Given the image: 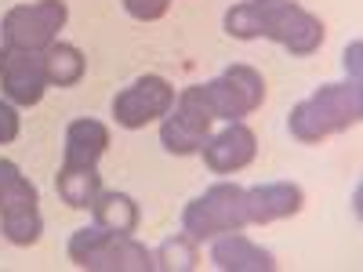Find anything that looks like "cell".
Here are the masks:
<instances>
[{"label":"cell","instance_id":"ba28073f","mask_svg":"<svg viewBox=\"0 0 363 272\" xmlns=\"http://www.w3.org/2000/svg\"><path fill=\"white\" fill-rule=\"evenodd\" d=\"M211 128H215V113L207 109L200 87H186L174 98V106L167 109L164 124H160V145L171 157H193L200 153V145L211 138Z\"/></svg>","mask_w":363,"mask_h":272},{"label":"cell","instance_id":"6da1fadb","mask_svg":"<svg viewBox=\"0 0 363 272\" xmlns=\"http://www.w3.org/2000/svg\"><path fill=\"white\" fill-rule=\"evenodd\" d=\"M225 33L236 40H277L294 58H309L320 51L327 29L323 22L294 0H240L225 11Z\"/></svg>","mask_w":363,"mask_h":272},{"label":"cell","instance_id":"52a82bcc","mask_svg":"<svg viewBox=\"0 0 363 272\" xmlns=\"http://www.w3.org/2000/svg\"><path fill=\"white\" fill-rule=\"evenodd\" d=\"M66 18H69L66 0L15 4L0 22V37H4V44L22 47V51H48L58 40V29L66 26Z\"/></svg>","mask_w":363,"mask_h":272},{"label":"cell","instance_id":"9a60e30c","mask_svg":"<svg viewBox=\"0 0 363 272\" xmlns=\"http://www.w3.org/2000/svg\"><path fill=\"white\" fill-rule=\"evenodd\" d=\"M55 189L62 196L66 207L73 210H87L95 203V196L102 193V174L99 167H80V164H62L55 174Z\"/></svg>","mask_w":363,"mask_h":272},{"label":"cell","instance_id":"2e32d148","mask_svg":"<svg viewBox=\"0 0 363 272\" xmlns=\"http://www.w3.org/2000/svg\"><path fill=\"white\" fill-rule=\"evenodd\" d=\"M91 215H95V225H102L109 232H124V236H131L142 222V210H138L135 196L116 193V189H102L95 196V203H91Z\"/></svg>","mask_w":363,"mask_h":272},{"label":"cell","instance_id":"4fadbf2b","mask_svg":"<svg viewBox=\"0 0 363 272\" xmlns=\"http://www.w3.org/2000/svg\"><path fill=\"white\" fill-rule=\"evenodd\" d=\"M211 265L222 272H272L277 268V258L236 229V232L215 236V244H211Z\"/></svg>","mask_w":363,"mask_h":272},{"label":"cell","instance_id":"44dd1931","mask_svg":"<svg viewBox=\"0 0 363 272\" xmlns=\"http://www.w3.org/2000/svg\"><path fill=\"white\" fill-rule=\"evenodd\" d=\"M345 69H349V76H352V84H359L363 80V73H359V58H363V44L359 40H352L349 47H345Z\"/></svg>","mask_w":363,"mask_h":272},{"label":"cell","instance_id":"7c38bea8","mask_svg":"<svg viewBox=\"0 0 363 272\" xmlns=\"http://www.w3.org/2000/svg\"><path fill=\"white\" fill-rule=\"evenodd\" d=\"M301 207H306V193L294 181H262V186L247 189V222L251 225L294 218Z\"/></svg>","mask_w":363,"mask_h":272},{"label":"cell","instance_id":"7a4b0ae2","mask_svg":"<svg viewBox=\"0 0 363 272\" xmlns=\"http://www.w3.org/2000/svg\"><path fill=\"white\" fill-rule=\"evenodd\" d=\"M363 116V91L359 84H323L320 91L306 102H298L287 116V131L291 138L306 142V145H320L330 135H342L349 128L359 124Z\"/></svg>","mask_w":363,"mask_h":272},{"label":"cell","instance_id":"5b68a950","mask_svg":"<svg viewBox=\"0 0 363 272\" xmlns=\"http://www.w3.org/2000/svg\"><path fill=\"white\" fill-rule=\"evenodd\" d=\"M0 232L15 247L37 244L44 232L37 186L18 171L15 160H4V157H0Z\"/></svg>","mask_w":363,"mask_h":272},{"label":"cell","instance_id":"277c9868","mask_svg":"<svg viewBox=\"0 0 363 272\" xmlns=\"http://www.w3.org/2000/svg\"><path fill=\"white\" fill-rule=\"evenodd\" d=\"M244 225H251L247 222V189H240L236 181H215V186L203 189L182 210V232L196 239V244L215 239L222 232H236Z\"/></svg>","mask_w":363,"mask_h":272},{"label":"cell","instance_id":"3957f363","mask_svg":"<svg viewBox=\"0 0 363 272\" xmlns=\"http://www.w3.org/2000/svg\"><path fill=\"white\" fill-rule=\"evenodd\" d=\"M69 261L87 272H153L157 258L135 236L109 232L102 225H84L69 236Z\"/></svg>","mask_w":363,"mask_h":272},{"label":"cell","instance_id":"7402d4cb","mask_svg":"<svg viewBox=\"0 0 363 272\" xmlns=\"http://www.w3.org/2000/svg\"><path fill=\"white\" fill-rule=\"evenodd\" d=\"M262 4H269V0H262Z\"/></svg>","mask_w":363,"mask_h":272},{"label":"cell","instance_id":"e0dca14e","mask_svg":"<svg viewBox=\"0 0 363 272\" xmlns=\"http://www.w3.org/2000/svg\"><path fill=\"white\" fill-rule=\"evenodd\" d=\"M44 73H48V87H73L87 73V58H84L80 47L55 40L44 51Z\"/></svg>","mask_w":363,"mask_h":272},{"label":"cell","instance_id":"ffe728a7","mask_svg":"<svg viewBox=\"0 0 363 272\" xmlns=\"http://www.w3.org/2000/svg\"><path fill=\"white\" fill-rule=\"evenodd\" d=\"M18 131H22V116H18L15 102L0 98V145H11L18 138Z\"/></svg>","mask_w":363,"mask_h":272},{"label":"cell","instance_id":"8992f818","mask_svg":"<svg viewBox=\"0 0 363 272\" xmlns=\"http://www.w3.org/2000/svg\"><path fill=\"white\" fill-rule=\"evenodd\" d=\"M196 87H200L207 109L215 113V120H225V124L251 116L265 102V76L255 66H244V62L229 66L222 76L196 84Z\"/></svg>","mask_w":363,"mask_h":272},{"label":"cell","instance_id":"5bb4252c","mask_svg":"<svg viewBox=\"0 0 363 272\" xmlns=\"http://www.w3.org/2000/svg\"><path fill=\"white\" fill-rule=\"evenodd\" d=\"M109 149V128L102 120L80 116L66 128V153L62 164H80V167H99V160Z\"/></svg>","mask_w":363,"mask_h":272},{"label":"cell","instance_id":"9c48e42d","mask_svg":"<svg viewBox=\"0 0 363 272\" xmlns=\"http://www.w3.org/2000/svg\"><path fill=\"white\" fill-rule=\"evenodd\" d=\"M171 106H174V87L157 73H145L113 98V120L128 131H138L153 120H164Z\"/></svg>","mask_w":363,"mask_h":272},{"label":"cell","instance_id":"d6986e66","mask_svg":"<svg viewBox=\"0 0 363 272\" xmlns=\"http://www.w3.org/2000/svg\"><path fill=\"white\" fill-rule=\"evenodd\" d=\"M171 8V0H124V11L138 22H157Z\"/></svg>","mask_w":363,"mask_h":272},{"label":"cell","instance_id":"ac0fdd59","mask_svg":"<svg viewBox=\"0 0 363 272\" xmlns=\"http://www.w3.org/2000/svg\"><path fill=\"white\" fill-rule=\"evenodd\" d=\"M153 258H157V268H164V272H189V268H196L200 251H196V239H189L182 232V236L164 239Z\"/></svg>","mask_w":363,"mask_h":272},{"label":"cell","instance_id":"8fae6325","mask_svg":"<svg viewBox=\"0 0 363 272\" xmlns=\"http://www.w3.org/2000/svg\"><path fill=\"white\" fill-rule=\"evenodd\" d=\"M200 157L215 174H236V171H244V167L255 164L258 138H255V131L244 124V120H233L229 128H222L218 135H211L200 145Z\"/></svg>","mask_w":363,"mask_h":272},{"label":"cell","instance_id":"30bf717a","mask_svg":"<svg viewBox=\"0 0 363 272\" xmlns=\"http://www.w3.org/2000/svg\"><path fill=\"white\" fill-rule=\"evenodd\" d=\"M0 87H4V98L15 106H37L48 91L44 51H22L4 44L0 47Z\"/></svg>","mask_w":363,"mask_h":272}]
</instances>
